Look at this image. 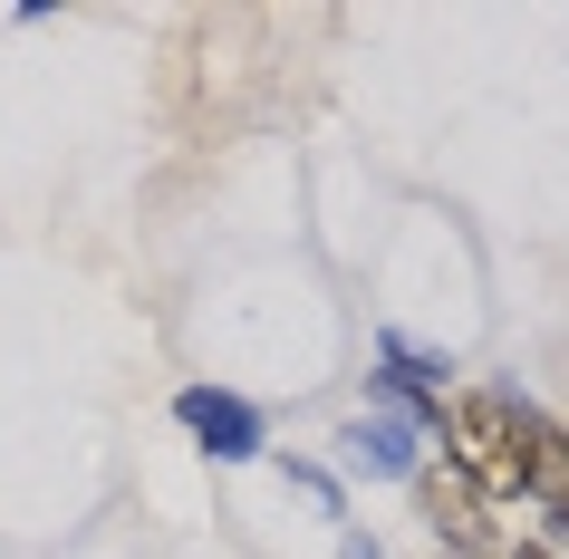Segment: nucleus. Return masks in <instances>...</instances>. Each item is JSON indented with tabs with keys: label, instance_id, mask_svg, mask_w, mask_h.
<instances>
[{
	"label": "nucleus",
	"instance_id": "f03ea898",
	"mask_svg": "<svg viewBox=\"0 0 569 559\" xmlns=\"http://www.w3.org/2000/svg\"><path fill=\"white\" fill-rule=\"evenodd\" d=\"M174 425L203 443L212 463H251V453L270 443L261 406H251V396H232V386H183V396H174Z\"/></svg>",
	"mask_w": 569,
	"mask_h": 559
},
{
	"label": "nucleus",
	"instance_id": "39448f33",
	"mask_svg": "<svg viewBox=\"0 0 569 559\" xmlns=\"http://www.w3.org/2000/svg\"><path fill=\"white\" fill-rule=\"evenodd\" d=\"M511 559H560V550H550V540H521V550H511Z\"/></svg>",
	"mask_w": 569,
	"mask_h": 559
},
{
	"label": "nucleus",
	"instance_id": "20e7f679",
	"mask_svg": "<svg viewBox=\"0 0 569 559\" xmlns=\"http://www.w3.org/2000/svg\"><path fill=\"white\" fill-rule=\"evenodd\" d=\"M416 501H425V521H435V540H445V550H492V521H482V492L473 482H463V472L453 463H425L416 472Z\"/></svg>",
	"mask_w": 569,
	"mask_h": 559
},
{
	"label": "nucleus",
	"instance_id": "7ed1b4c3",
	"mask_svg": "<svg viewBox=\"0 0 569 559\" xmlns=\"http://www.w3.org/2000/svg\"><path fill=\"white\" fill-rule=\"evenodd\" d=\"M425 425H406V415H358L348 435H338V463L348 472H367V482H416L425 472Z\"/></svg>",
	"mask_w": 569,
	"mask_h": 559
},
{
	"label": "nucleus",
	"instance_id": "f257e3e1",
	"mask_svg": "<svg viewBox=\"0 0 569 559\" xmlns=\"http://www.w3.org/2000/svg\"><path fill=\"white\" fill-rule=\"evenodd\" d=\"M445 463L473 482L482 501L492 492H531L540 463H550V415L521 406L511 386H463V396H445Z\"/></svg>",
	"mask_w": 569,
	"mask_h": 559
}]
</instances>
